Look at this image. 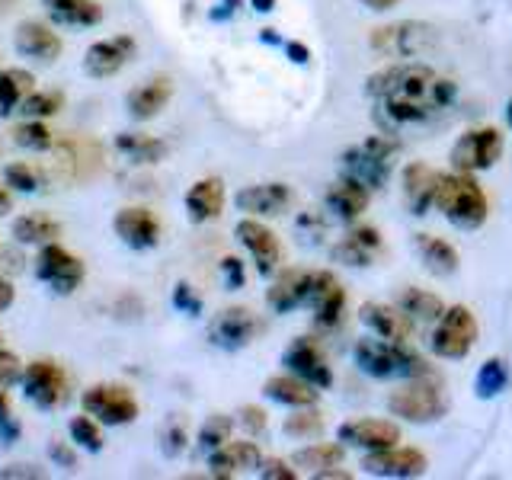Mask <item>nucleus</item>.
<instances>
[{
	"instance_id": "62",
	"label": "nucleus",
	"mask_w": 512,
	"mask_h": 480,
	"mask_svg": "<svg viewBox=\"0 0 512 480\" xmlns=\"http://www.w3.org/2000/svg\"><path fill=\"white\" fill-rule=\"evenodd\" d=\"M506 122L512 125V100H509V106H506Z\"/></svg>"
},
{
	"instance_id": "39",
	"label": "nucleus",
	"mask_w": 512,
	"mask_h": 480,
	"mask_svg": "<svg viewBox=\"0 0 512 480\" xmlns=\"http://www.w3.org/2000/svg\"><path fill=\"white\" fill-rule=\"evenodd\" d=\"M186 442H189V423L183 420L180 413H170L164 423L157 426V445L160 452L167 458H176L186 452Z\"/></svg>"
},
{
	"instance_id": "2",
	"label": "nucleus",
	"mask_w": 512,
	"mask_h": 480,
	"mask_svg": "<svg viewBox=\"0 0 512 480\" xmlns=\"http://www.w3.org/2000/svg\"><path fill=\"white\" fill-rule=\"evenodd\" d=\"M356 365L368 378H400V381H413V378H429V365L407 349V343H391L381 340V336H365L356 343Z\"/></svg>"
},
{
	"instance_id": "6",
	"label": "nucleus",
	"mask_w": 512,
	"mask_h": 480,
	"mask_svg": "<svg viewBox=\"0 0 512 480\" xmlns=\"http://www.w3.org/2000/svg\"><path fill=\"white\" fill-rule=\"evenodd\" d=\"M388 410L407 423H436L445 413V397L426 378H413L388 397Z\"/></svg>"
},
{
	"instance_id": "28",
	"label": "nucleus",
	"mask_w": 512,
	"mask_h": 480,
	"mask_svg": "<svg viewBox=\"0 0 512 480\" xmlns=\"http://www.w3.org/2000/svg\"><path fill=\"white\" fill-rule=\"evenodd\" d=\"M368 196H372V189L362 186L359 180H352V176H343V180H336L327 189L324 202H327V208L340 221H356L368 208Z\"/></svg>"
},
{
	"instance_id": "60",
	"label": "nucleus",
	"mask_w": 512,
	"mask_h": 480,
	"mask_svg": "<svg viewBox=\"0 0 512 480\" xmlns=\"http://www.w3.org/2000/svg\"><path fill=\"white\" fill-rule=\"evenodd\" d=\"M10 416V400H7V391H0V420Z\"/></svg>"
},
{
	"instance_id": "45",
	"label": "nucleus",
	"mask_w": 512,
	"mask_h": 480,
	"mask_svg": "<svg viewBox=\"0 0 512 480\" xmlns=\"http://www.w3.org/2000/svg\"><path fill=\"white\" fill-rule=\"evenodd\" d=\"M4 183L16 192H39L42 189V170L26 164V160H16L4 170Z\"/></svg>"
},
{
	"instance_id": "22",
	"label": "nucleus",
	"mask_w": 512,
	"mask_h": 480,
	"mask_svg": "<svg viewBox=\"0 0 512 480\" xmlns=\"http://www.w3.org/2000/svg\"><path fill=\"white\" fill-rule=\"evenodd\" d=\"M13 45H16V52H20L23 58H32L39 64H52L61 55L58 32L48 23H39V20H23L20 26H16Z\"/></svg>"
},
{
	"instance_id": "13",
	"label": "nucleus",
	"mask_w": 512,
	"mask_h": 480,
	"mask_svg": "<svg viewBox=\"0 0 512 480\" xmlns=\"http://www.w3.org/2000/svg\"><path fill=\"white\" fill-rule=\"evenodd\" d=\"M282 365L292 375L314 384L317 391H327L333 384V368L327 365L324 349H320L311 336H298V340H292V346L282 352Z\"/></svg>"
},
{
	"instance_id": "56",
	"label": "nucleus",
	"mask_w": 512,
	"mask_h": 480,
	"mask_svg": "<svg viewBox=\"0 0 512 480\" xmlns=\"http://www.w3.org/2000/svg\"><path fill=\"white\" fill-rule=\"evenodd\" d=\"M13 298H16V292H13L10 279H4V276H0V311H7L10 304H13Z\"/></svg>"
},
{
	"instance_id": "47",
	"label": "nucleus",
	"mask_w": 512,
	"mask_h": 480,
	"mask_svg": "<svg viewBox=\"0 0 512 480\" xmlns=\"http://www.w3.org/2000/svg\"><path fill=\"white\" fill-rule=\"evenodd\" d=\"M23 362L13 356V352H7V349H0V391H7V388H13V384H20V378H23Z\"/></svg>"
},
{
	"instance_id": "58",
	"label": "nucleus",
	"mask_w": 512,
	"mask_h": 480,
	"mask_svg": "<svg viewBox=\"0 0 512 480\" xmlns=\"http://www.w3.org/2000/svg\"><path fill=\"white\" fill-rule=\"evenodd\" d=\"M250 4H253L256 13H269L272 7H276V0H250Z\"/></svg>"
},
{
	"instance_id": "44",
	"label": "nucleus",
	"mask_w": 512,
	"mask_h": 480,
	"mask_svg": "<svg viewBox=\"0 0 512 480\" xmlns=\"http://www.w3.org/2000/svg\"><path fill=\"white\" fill-rule=\"evenodd\" d=\"M61 106H64V96L58 90H32L23 100L20 112L26 119H48V116H58Z\"/></svg>"
},
{
	"instance_id": "40",
	"label": "nucleus",
	"mask_w": 512,
	"mask_h": 480,
	"mask_svg": "<svg viewBox=\"0 0 512 480\" xmlns=\"http://www.w3.org/2000/svg\"><path fill=\"white\" fill-rule=\"evenodd\" d=\"M13 141L26 151H52L55 148V132L42 119H26L13 128Z\"/></svg>"
},
{
	"instance_id": "26",
	"label": "nucleus",
	"mask_w": 512,
	"mask_h": 480,
	"mask_svg": "<svg viewBox=\"0 0 512 480\" xmlns=\"http://www.w3.org/2000/svg\"><path fill=\"white\" fill-rule=\"evenodd\" d=\"M173 96V84L167 77H151L144 80V84H138L135 90H128L125 96V109L128 116H132L135 122H148L154 119L157 112H164V106L170 103Z\"/></svg>"
},
{
	"instance_id": "4",
	"label": "nucleus",
	"mask_w": 512,
	"mask_h": 480,
	"mask_svg": "<svg viewBox=\"0 0 512 480\" xmlns=\"http://www.w3.org/2000/svg\"><path fill=\"white\" fill-rule=\"evenodd\" d=\"M400 151V144L391 138H378L372 135L368 141L352 144L349 151H343L340 164L343 176H352L368 189H381L391 180V167H394V154Z\"/></svg>"
},
{
	"instance_id": "9",
	"label": "nucleus",
	"mask_w": 512,
	"mask_h": 480,
	"mask_svg": "<svg viewBox=\"0 0 512 480\" xmlns=\"http://www.w3.org/2000/svg\"><path fill=\"white\" fill-rule=\"evenodd\" d=\"M36 279L52 288L55 295H74L80 288V282H84V263H80L71 250H64L55 240V244L39 247Z\"/></svg>"
},
{
	"instance_id": "33",
	"label": "nucleus",
	"mask_w": 512,
	"mask_h": 480,
	"mask_svg": "<svg viewBox=\"0 0 512 480\" xmlns=\"http://www.w3.org/2000/svg\"><path fill=\"white\" fill-rule=\"evenodd\" d=\"M61 237V224L42 212H29L13 221V240L23 247H45Z\"/></svg>"
},
{
	"instance_id": "31",
	"label": "nucleus",
	"mask_w": 512,
	"mask_h": 480,
	"mask_svg": "<svg viewBox=\"0 0 512 480\" xmlns=\"http://www.w3.org/2000/svg\"><path fill=\"white\" fill-rule=\"evenodd\" d=\"M304 295H308V272L288 269L276 282H272L266 301H269V308L276 314H288L295 308H304Z\"/></svg>"
},
{
	"instance_id": "24",
	"label": "nucleus",
	"mask_w": 512,
	"mask_h": 480,
	"mask_svg": "<svg viewBox=\"0 0 512 480\" xmlns=\"http://www.w3.org/2000/svg\"><path fill=\"white\" fill-rule=\"evenodd\" d=\"M362 324L381 340L391 343H407L413 333V320L397 308V304H362Z\"/></svg>"
},
{
	"instance_id": "34",
	"label": "nucleus",
	"mask_w": 512,
	"mask_h": 480,
	"mask_svg": "<svg viewBox=\"0 0 512 480\" xmlns=\"http://www.w3.org/2000/svg\"><path fill=\"white\" fill-rule=\"evenodd\" d=\"M116 151L135 167L160 164L164 154H167L164 141H157L154 135H141V132H119L116 135Z\"/></svg>"
},
{
	"instance_id": "11",
	"label": "nucleus",
	"mask_w": 512,
	"mask_h": 480,
	"mask_svg": "<svg viewBox=\"0 0 512 480\" xmlns=\"http://www.w3.org/2000/svg\"><path fill=\"white\" fill-rule=\"evenodd\" d=\"M436 42V29L426 23H397L372 32V48L384 58H416Z\"/></svg>"
},
{
	"instance_id": "1",
	"label": "nucleus",
	"mask_w": 512,
	"mask_h": 480,
	"mask_svg": "<svg viewBox=\"0 0 512 480\" xmlns=\"http://www.w3.org/2000/svg\"><path fill=\"white\" fill-rule=\"evenodd\" d=\"M368 93L381 100L384 116L397 125H416L436 119L455 103V80L436 74L426 64H400L375 77H368Z\"/></svg>"
},
{
	"instance_id": "43",
	"label": "nucleus",
	"mask_w": 512,
	"mask_h": 480,
	"mask_svg": "<svg viewBox=\"0 0 512 480\" xmlns=\"http://www.w3.org/2000/svg\"><path fill=\"white\" fill-rule=\"evenodd\" d=\"M231 429H234V420L231 416H224V413H212L208 420L202 423L199 429V448L205 455H212L215 448H221L224 442L231 439Z\"/></svg>"
},
{
	"instance_id": "21",
	"label": "nucleus",
	"mask_w": 512,
	"mask_h": 480,
	"mask_svg": "<svg viewBox=\"0 0 512 480\" xmlns=\"http://www.w3.org/2000/svg\"><path fill=\"white\" fill-rule=\"evenodd\" d=\"M234 202H237L240 212H247L250 218H269V215L276 218V215L292 208L295 192L285 183H256V186L240 189Z\"/></svg>"
},
{
	"instance_id": "38",
	"label": "nucleus",
	"mask_w": 512,
	"mask_h": 480,
	"mask_svg": "<svg viewBox=\"0 0 512 480\" xmlns=\"http://www.w3.org/2000/svg\"><path fill=\"white\" fill-rule=\"evenodd\" d=\"M298 468H308L311 474L324 471V468H340L343 464V445L336 442H314L308 448H301V452H295L292 458Z\"/></svg>"
},
{
	"instance_id": "14",
	"label": "nucleus",
	"mask_w": 512,
	"mask_h": 480,
	"mask_svg": "<svg viewBox=\"0 0 512 480\" xmlns=\"http://www.w3.org/2000/svg\"><path fill=\"white\" fill-rule=\"evenodd\" d=\"M304 308L314 311V320L320 327H336L346 308V292L336 282L333 272H308V295H304Z\"/></svg>"
},
{
	"instance_id": "32",
	"label": "nucleus",
	"mask_w": 512,
	"mask_h": 480,
	"mask_svg": "<svg viewBox=\"0 0 512 480\" xmlns=\"http://www.w3.org/2000/svg\"><path fill=\"white\" fill-rule=\"evenodd\" d=\"M263 394L269 400H276V404H285V407H314L317 404V388L308 384L298 375H276L263 384Z\"/></svg>"
},
{
	"instance_id": "30",
	"label": "nucleus",
	"mask_w": 512,
	"mask_h": 480,
	"mask_svg": "<svg viewBox=\"0 0 512 480\" xmlns=\"http://www.w3.org/2000/svg\"><path fill=\"white\" fill-rule=\"evenodd\" d=\"M224 208V183L218 176H208V180H199L196 186H189L186 192V212L196 224H205L221 215Z\"/></svg>"
},
{
	"instance_id": "41",
	"label": "nucleus",
	"mask_w": 512,
	"mask_h": 480,
	"mask_svg": "<svg viewBox=\"0 0 512 480\" xmlns=\"http://www.w3.org/2000/svg\"><path fill=\"white\" fill-rule=\"evenodd\" d=\"M506 381H509L506 362L503 359H487L484 365H480L477 378H474V394L480 400H493L496 394H503Z\"/></svg>"
},
{
	"instance_id": "7",
	"label": "nucleus",
	"mask_w": 512,
	"mask_h": 480,
	"mask_svg": "<svg viewBox=\"0 0 512 480\" xmlns=\"http://www.w3.org/2000/svg\"><path fill=\"white\" fill-rule=\"evenodd\" d=\"M80 404L84 413L100 420V426H125L138 416V400L125 384H93L80 397Z\"/></svg>"
},
{
	"instance_id": "48",
	"label": "nucleus",
	"mask_w": 512,
	"mask_h": 480,
	"mask_svg": "<svg viewBox=\"0 0 512 480\" xmlns=\"http://www.w3.org/2000/svg\"><path fill=\"white\" fill-rule=\"evenodd\" d=\"M173 308L196 317V314H202V298H199L196 292H192V288H189L186 282H180V285L173 288Z\"/></svg>"
},
{
	"instance_id": "18",
	"label": "nucleus",
	"mask_w": 512,
	"mask_h": 480,
	"mask_svg": "<svg viewBox=\"0 0 512 480\" xmlns=\"http://www.w3.org/2000/svg\"><path fill=\"white\" fill-rule=\"evenodd\" d=\"M55 160H52V173L61 183H77L87 180V176L100 167V151H96L93 141H55Z\"/></svg>"
},
{
	"instance_id": "57",
	"label": "nucleus",
	"mask_w": 512,
	"mask_h": 480,
	"mask_svg": "<svg viewBox=\"0 0 512 480\" xmlns=\"http://www.w3.org/2000/svg\"><path fill=\"white\" fill-rule=\"evenodd\" d=\"M359 4L372 7V10H391L394 4H400V0H359Z\"/></svg>"
},
{
	"instance_id": "51",
	"label": "nucleus",
	"mask_w": 512,
	"mask_h": 480,
	"mask_svg": "<svg viewBox=\"0 0 512 480\" xmlns=\"http://www.w3.org/2000/svg\"><path fill=\"white\" fill-rule=\"evenodd\" d=\"M48 458H52L58 468H64V471L77 468V455H74V448L68 442H52V445H48Z\"/></svg>"
},
{
	"instance_id": "54",
	"label": "nucleus",
	"mask_w": 512,
	"mask_h": 480,
	"mask_svg": "<svg viewBox=\"0 0 512 480\" xmlns=\"http://www.w3.org/2000/svg\"><path fill=\"white\" fill-rule=\"evenodd\" d=\"M0 477H20V480H32V477H45L39 468H32V464H7V468H0Z\"/></svg>"
},
{
	"instance_id": "42",
	"label": "nucleus",
	"mask_w": 512,
	"mask_h": 480,
	"mask_svg": "<svg viewBox=\"0 0 512 480\" xmlns=\"http://www.w3.org/2000/svg\"><path fill=\"white\" fill-rule=\"evenodd\" d=\"M68 436L77 448H84V452H103V429H100V420H93L90 413H80L68 423Z\"/></svg>"
},
{
	"instance_id": "46",
	"label": "nucleus",
	"mask_w": 512,
	"mask_h": 480,
	"mask_svg": "<svg viewBox=\"0 0 512 480\" xmlns=\"http://www.w3.org/2000/svg\"><path fill=\"white\" fill-rule=\"evenodd\" d=\"M282 429H285V436H292V439H314L324 432V420H320V413L298 407V413L288 416Z\"/></svg>"
},
{
	"instance_id": "5",
	"label": "nucleus",
	"mask_w": 512,
	"mask_h": 480,
	"mask_svg": "<svg viewBox=\"0 0 512 480\" xmlns=\"http://www.w3.org/2000/svg\"><path fill=\"white\" fill-rule=\"evenodd\" d=\"M474 340H477V317L464 304H455V308H448L436 320L429 346L439 359H464L471 352Z\"/></svg>"
},
{
	"instance_id": "52",
	"label": "nucleus",
	"mask_w": 512,
	"mask_h": 480,
	"mask_svg": "<svg viewBox=\"0 0 512 480\" xmlns=\"http://www.w3.org/2000/svg\"><path fill=\"white\" fill-rule=\"evenodd\" d=\"M260 477H266V480H295L298 474L288 468L285 461L269 458V461H260Z\"/></svg>"
},
{
	"instance_id": "35",
	"label": "nucleus",
	"mask_w": 512,
	"mask_h": 480,
	"mask_svg": "<svg viewBox=\"0 0 512 480\" xmlns=\"http://www.w3.org/2000/svg\"><path fill=\"white\" fill-rule=\"evenodd\" d=\"M413 244H416V253H420V260L426 263V269L436 272V276H452L458 269V250L448 244V240L436 234H416Z\"/></svg>"
},
{
	"instance_id": "25",
	"label": "nucleus",
	"mask_w": 512,
	"mask_h": 480,
	"mask_svg": "<svg viewBox=\"0 0 512 480\" xmlns=\"http://www.w3.org/2000/svg\"><path fill=\"white\" fill-rule=\"evenodd\" d=\"M260 448L256 442H224L221 448H215L208 455V468H212L215 477H237V474H250V471H260Z\"/></svg>"
},
{
	"instance_id": "61",
	"label": "nucleus",
	"mask_w": 512,
	"mask_h": 480,
	"mask_svg": "<svg viewBox=\"0 0 512 480\" xmlns=\"http://www.w3.org/2000/svg\"><path fill=\"white\" fill-rule=\"evenodd\" d=\"M263 42H272V45H279V36H276V29H263Z\"/></svg>"
},
{
	"instance_id": "27",
	"label": "nucleus",
	"mask_w": 512,
	"mask_h": 480,
	"mask_svg": "<svg viewBox=\"0 0 512 480\" xmlns=\"http://www.w3.org/2000/svg\"><path fill=\"white\" fill-rule=\"evenodd\" d=\"M378 250H381V234L375 228H356L333 247V260L343 263V266L365 269V266L375 263Z\"/></svg>"
},
{
	"instance_id": "3",
	"label": "nucleus",
	"mask_w": 512,
	"mask_h": 480,
	"mask_svg": "<svg viewBox=\"0 0 512 480\" xmlns=\"http://www.w3.org/2000/svg\"><path fill=\"white\" fill-rule=\"evenodd\" d=\"M436 205L442 208V215L461 231H477L480 224L487 221L490 202L484 196V189L471 180V173H455V176H442Z\"/></svg>"
},
{
	"instance_id": "15",
	"label": "nucleus",
	"mask_w": 512,
	"mask_h": 480,
	"mask_svg": "<svg viewBox=\"0 0 512 480\" xmlns=\"http://www.w3.org/2000/svg\"><path fill=\"white\" fill-rule=\"evenodd\" d=\"M365 474L375 477H394V480H407V477H420L429 471V458L416 448H378V452H368L362 461Z\"/></svg>"
},
{
	"instance_id": "8",
	"label": "nucleus",
	"mask_w": 512,
	"mask_h": 480,
	"mask_svg": "<svg viewBox=\"0 0 512 480\" xmlns=\"http://www.w3.org/2000/svg\"><path fill=\"white\" fill-rule=\"evenodd\" d=\"M23 394L32 400L39 410H55L68 400V375L64 368L52 359H36L23 368Z\"/></svg>"
},
{
	"instance_id": "20",
	"label": "nucleus",
	"mask_w": 512,
	"mask_h": 480,
	"mask_svg": "<svg viewBox=\"0 0 512 480\" xmlns=\"http://www.w3.org/2000/svg\"><path fill=\"white\" fill-rule=\"evenodd\" d=\"M400 192H404V205H407V212L410 215H426L432 205H436V196H439V186H442V173L439 170H432L426 164H410L404 167V176H400Z\"/></svg>"
},
{
	"instance_id": "53",
	"label": "nucleus",
	"mask_w": 512,
	"mask_h": 480,
	"mask_svg": "<svg viewBox=\"0 0 512 480\" xmlns=\"http://www.w3.org/2000/svg\"><path fill=\"white\" fill-rule=\"evenodd\" d=\"M237 416H240V426H244L250 436H260V432L266 429V413L260 407H244Z\"/></svg>"
},
{
	"instance_id": "17",
	"label": "nucleus",
	"mask_w": 512,
	"mask_h": 480,
	"mask_svg": "<svg viewBox=\"0 0 512 480\" xmlns=\"http://www.w3.org/2000/svg\"><path fill=\"white\" fill-rule=\"evenodd\" d=\"M135 52H138V45L132 36H112V39L93 42L84 55V74L93 80L116 77L125 64L135 58Z\"/></svg>"
},
{
	"instance_id": "23",
	"label": "nucleus",
	"mask_w": 512,
	"mask_h": 480,
	"mask_svg": "<svg viewBox=\"0 0 512 480\" xmlns=\"http://www.w3.org/2000/svg\"><path fill=\"white\" fill-rule=\"evenodd\" d=\"M343 445H356L365 452H378V448H391L400 442V426L391 420H352L336 429Z\"/></svg>"
},
{
	"instance_id": "29",
	"label": "nucleus",
	"mask_w": 512,
	"mask_h": 480,
	"mask_svg": "<svg viewBox=\"0 0 512 480\" xmlns=\"http://www.w3.org/2000/svg\"><path fill=\"white\" fill-rule=\"evenodd\" d=\"M42 7L58 26L87 29V26L103 23V7L96 4V0H42Z\"/></svg>"
},
{
	"instance_id": "50",
	"label": "nucleus",
	"mask_w": 512,
	"mask_h": 480,
	"mask_svg": "<svg viewBox=\"0 0 512 480\" xmlns=\"http://www.w3.org/2000/svg\"><path fill=\"white\" fill-rule=\"evenodd\" d=\"M221 276H224V285H228L231 288V292H234V288H244V263H240L237 260V256H224V260H221Z\"/></svg>"
},
{
	"instance_id": "12",
	"label": "nucleus",
	"mask_w": 512,
	"mask_h": 480,
	"mask_svg": "<svg viewBox=\"0 0 512 480\" xmlns=\"http://www.w3.org/2000/svg\"><path fill=\"white\" fill-rule=\"evenodd\" d=\"M260 330H263V320L250 308H224L221 314L212 317V324H208V340L218 349L237 352L250 346L256 336H260Z\"/></svg>"
},
{
	"instance_id": "19",
	"label": "nucleus",
	"mask_w": 512,
	"mask_h": 480,
	"mask_svg": "<svg viewBox=\"0 0 512 480\" xmlns=\"http://www.w3.org/2000/svg\"><path fill=\"white\" fill-rule=\"evenodd\" d=\"M112 231H116V237L122 240L125 247L151 250V247H157V240H160V221L154 218L151 208L128 205V208H119L116 218H112Z\"/></svg>"
},
{
	"instance_id": "37",
	"label": "nucleus",
	"mask_w": 512,
	"mask_h": 480,
	"mask_svg": "<svg viewBox=\"0 0 512 480\" xmlns=\"http://www.w3.org/2000/svg\"><path fill=\"white\" fill-rule=\"evenodd\" d=\"M397 308L410 320H420V324H436V320L445 314V304L439 295L426 292V288H413V285L397 295Z\"/></svg>"
},
{
	"instance_id": "49",
	"label": "nucleus",
	"mask_w": 512,
	"mask_h": 480,
	"mask_svg": "<svg viewBox=\"0 0 512 480\" xmlns=\"http://www.w3.org/2000/svg\"><path fill=\"white\" fill-rule=\"evenodd\" d=\"M298 234H304V240H308V244H317V237L327 231V224H324V218L320 215H314V212H304L301 218H298Z\"/></svg>"
},
{
	"instance_id": "16",
	"label": "nucleus",
	"mask_w": 512,
	"mask_h": 480,
	"mask_svg": "<svg viewBox=\"0 0 512 480\" xmlns=\"http://www.w3.org/2000/svg\"><path fill=\"white\" fill-rule=\"evenodd\" d=\"M234 234H237L240 244L247 247V253L253 256L256 272H260L263 279H269L272 272L279 269V263H282V247H279V237L272 234L263 221H256V218H244V221H237Z\"/></svg>"
},
{
	"instance_id": "10",
	"label": "nucleus",
	"mask_w": 512,
	"mask_h": 480,
	"mask_svg": "<svg viewBox=\"0 0 512 480\" xmlns=\"http://www.w3.org/2000/svg\"><path fill=\"white\" fill-rule=\"evenodd\" d=\"M503 154V135L496 128H474V132H464L458 144L452 148V167L458 173H480L490 170Z\"/></svg>"
},
{
	"instance_id": "55",
	"label": "nucleus",
	"mask_w": 512,
	"mask_h": 480,
	"mask_svg": "<svg viewBox=\"0 0 512 480\" xmlns=\"http://www.w3.org/2000/svg\"><path fill=\"white\" fill-rule=\"evenodd\" d=\"M285 52L292 55L295 64H308V58H311L308 45H301V42H288V45H285Z\"/></svg>"
},
{
	"instance_id": "36",
	"label": "nucleus",
	"mask_w": 512,
	"mask_h": 480,
	"mask_svg": "<svg viewBox=\"0 0 512 480\" xmlns=\"http://www.w3.org/2000/svg\"><path fill=\"white\" fill-rule=\"evenodd\" d=\"M36 90V77L23 68H4L0 71V119L20 112L23 100Z\"/></svg>"
},
{
	"instance_id": "59",
	"label": "nucleus",
	"mask_w": 512,
	"mask_h": 480,
	"mask_svg": "<svg viewBox=\"0 0 512 480\" xmlns=\"http://www.w3.org/2000/svg\"><path fill=\"white\" fill-rule=\"evenodd\" d=\"M10 212V192L0 186V215H7Z\"/></svg>"
}]
</instances>
